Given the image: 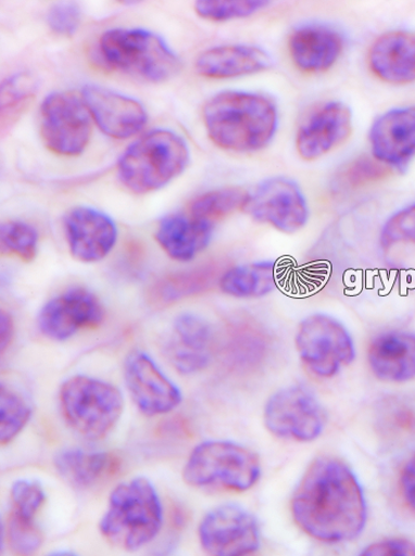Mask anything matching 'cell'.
Masks as SVG:
<instances>
[{"label": "cell", "instance_id": "6da1fadb", "mask_svg": "<svg viewBox=\"0 0 415 556\" xmlns=\"http://www.w3.org/2000/svg\"><path fill=\"white\" fill-rule=\"evenodd\" d=\"M291 509L306 534L327 543L354 540L367 523V503L357 478L334 457L311 463L294 491Z\"/></svg>", "mask_w": 415, "mask_h": 556}, {"label": "cell", "instance_id": "7a4b0ae2", "mask_svg": "<svg viewBox=\"0 0 415 556\" xmlns=\"http://www.w3.org/2000/svg\"><path fill=\"white\" fill-rule=\"evenodd\" d=\"M203 122L218 148L254 152L266 148L278 127V111L268 98L227 90L205 103Z\"/></svg>", "mask_w": 415, "mask_h": 556}, {"label": "cell", "instance_id": "3957f363", "mask_svg": "<svg viewBox=\"0 0 415 556\" xmlns=\"http://www.w3.org/2000/svg\"><path fill=\"white\" fill-rule=\"evenodd\" d=\"M162 522L158 491L147 478L138 477L115 488L100 522V532L112 545L137 551L159 535Z\"/></svg>", "mask_w": 415, "mask_h": 556}, {"label": "cell", "instance_id": "277c9868", "mask_svg": "<svg viewBox=\"0 0 415 556\" xmlns=\"http://www.w3.org/2000/svg\"><path fill=\"white\" fill-rule=\"evenodd\" d=\"M188 163L189 149L184 138L168 129H155L124 152L118 174L128 190L149 193L171 184Z\"/></svg>", "mask_w": 415, "mask_h": 556}, {"label": "cell", "instance_id": "5b68a950", "mask_svg": "<svg viewBox=\"0 0 415 556\" xmlns=\"http://www.w3.org/2000/svg\"><path fill=\"white\" fill-rule=\"evenodd\" d=\"M100 53L114 70L149 83L172 79L180 61L159 35L141 29H113L100 38Z\"/></svg>", "mask_w": 415, "mask_h": 556}, {"label": "cell", "instance_id": "8992f818", "mask_svg": "<svg viewBox=\"0 0 415 556\" xmlns=\"http://www.w3.org/2000/svg\"><path fill=\"white\" fill-rule=\"evenodd\" d=\"M60 405L64 420L76 433L99 441L118 422L124 399L118 388L77 375L62 384Z\"/></svg>", "mask_w": 415, "mask_h": 556}, {"label": "cell", "instance_id": "52a82bcc", "mask_svg": "<svg viewBox=\"0 0 415 556\" xmlns=\"http://www.w3.org/2000/svg\"><path fill=\"white\" fill-rule=\"evenodd\" d=\"M257 456L249 448L231 442H205L192 451L184 478L194 488H224L246 491L261 478Z\"/></svg>", "mask_w": 415, "mask_h": 556}, {"label": "cell", "instance_id": "ba28073f", "mask_svg": "<svg viewBox=\"0 0 415 556\" xmlns=\"http://www.w3.org/2000/svg\"><path fill=\"white\" fill-rule=\"evenodd\" d=\"M295 344L305 367L320 379H330L355 358L352 336L341 321L316 314L298 328Z\"/></svg>", "mask_w": 415, "mask_h": 556}, {"label": "cell", "instance_id": "9c48e42d", "mask_svg": "<svg viewBox=\"0 0 415 556\" xmlns=\"http://www.w3.org/2000/svg\"><path fill=\"white\" fill-rule=\"evenodd\" d=\"M46 147L60 156H79L92 136V115L83 98L58 92L46 98L40 113Z\"/></svg>", "mask_w": 415, "mask_h": 556}, {"label": "cell", "instance_id": "30bf717a", "mask_svg": "<svg viewBox=\"0 0 415 556\" xmlns=\"http://www.w3.org/2000/svg\"><path fill=\"white\" fill-rule=\"evenodd\" d=\"M326 420V412L318 399L304 386L284 388L268 399L265 407L267 430L289 441H315Z\"/></svg>", "mask_w": 415, "mask_h": 556}, {"label": "cell", "instance_id": "8fae6325", "mask_svg": "<svg viewBox=\"0 0 415 556\" xmlns=\"http://www.w3.org/2000/svg\"><path fill=\"white\" fill-rule=\"evenodd\" d=\"M202 548L216 556L249 555L261 547V530L248 510L225 504L208 513L199 528Z\"/></svg>", "mask_w": 415, "mask_h": 556}, {"label": "cell", "instance_id": "7c38bea8", "mask_svg": "<svg viewBox=\"0 0 415 556\" xmlns=\"http://www.w3.org/2000/svg\"><path fill=\"white\" fill-rule=\"evenodd\" d=\"M244 211L255 222L288 235L304 228L309 219L307 203L302 190L293 180L284 177L267 179L259 186Z\"/></svg>", "mask_w": 415, "mask_h": 556}, {"label": "cell", "instance_id": "4fadbf2b", "mask_svg": "<svg viewBox=\"0 0 415 556\" xmlns=\"http://www.w3.org/2000/svg\"><path fill=\"white\" fill-rule=\"evenodd\" d=\"M105 313L97 296L84 288H73L49 301L37 318L47 339L66 341L74 334L101 325Z\"/></svg>", "mask_w": 415, "mask_h": 556}, {"label": "cell", "instance_id": "5bb4252c", "mask_svg": "<svg viewBox=\"0 0 415 556\" xmlns=\"http://www.w3.org/2000/svg\"><path fill=\"white\" fill-rule=\"evenodd\" d=\"M125 381L135 404L149 417L174 410L181 401L177 386L146 353L133 352L125 361Z\"/></svg>", "mask_w": 415, "mask_h": 556}, {"label": "cell", "instance_id": "9a60e30c", "mask_svg": "<svg viewBox=\"0 0 415 556\" xmlns=\"http://www.w3.org/2000/svg\"><path fill=\"white\" fill-rule=\"evenodd\" d=\"M352 112L339 101L316 109L298 129L295 148L305 161H315L339 148L352 135Z\"/></svg>", "mask_w": 415, "mask_h": 556}, {"label": "cell", "instance_id": "2e32d148", "mask_svg": "<svg viewBox=\"0 0 415 556\" xmlns=\"http://www.w3.org/2000/svg\"><path fill=\"white\" fill-rule=\"evenodd\" d=\"M63 227L72 255L81 263L102 261L118 240V229L112 218L89 206H76L68 212Z\"/></svg>", "mask_w": 415, "mask_h": 556}, {"label": "cell", "instance_id": "e0dca14e", "mask_svg": "<svg viewBox=\"0 0 415 556\" xmlns=\"http://www.w3.org/2000/svg\"><path fill=\"white\" fill-rule=\"evenodd\" d=\"M83 99L101 131L111 138H131L148 123V113L139 101L113 90L86 86Z\"/></svg>", "mask_w": 415, "mask_h": 556}, {"label": "cell", "instance_id": "ac0fdd59", "mask_svg": "<svg viewBox=\"0 0 415 556\" xmlns=\"http://www.w3.org/2000/svg\"><path fill=\"white\" fill-rule=\"evenodd\" d=\"M369 140L373 156L402 170L415 157V108L395 109L376 119Z\"/></svg>", "mask_w": 415, "mask_h": 556}, {"label": "cell", "instance_id": "d6986e66", "mask_svg": "<svg viewBox=\"0 0 415 556\" xmlns=\"http://www.w3.org/2000/svg\"><path fill=\"white\" fill-rule=\"evenodd\" d=\"M214 345L211 323L194 314H184L174 323L167 356L179 372L197 374L210 366Z\"/></svg>", "mask_w": 415, "mask_h": 556}, {"label": "cell", "instance_id": "ffe728a7", "mask_svg": "<svg viewBox=\"0 0 415 556\" xmlns=\"http://www.w3.org/2000/svg\"><path fill=\"white\" fill-rule=\"evenodd\" d=\"M340 33L326 25L310 24L295 29L289 40L294 66L304 73L329 71L343 53Z\"/></svg>", "mask_w": 415, "mask_h": 556}, {"label": "cell", "instance_id": "44dd1931", "mask_svg": "<svg viewBox=\"0 0 415 556\" xmlns=\"http://www.w3.org/2000/svg\"><path fill=\"white\" fill-rule=\"evenodd\" d=\"M368 362L381 381L402 383L415 379V334L392 331L378 336L370 343Z\"/></svg>", "mask_w": 415, "mask_h": 556}, {"label": "cell", "instance_id": "7402d4cb", "mask_svg": "<svg viewBox=\"0 0 415 556\" xmlns=\"http://www.w3.org/2000/svg\"><path fill=\"white\" fill-rule=\"evenodd\" d=\"M213 230L214 224L190 214H172L161 219L155 240L174 261L187 263L208 248Z\"/></svg>", "mask_w": 415, "mask_h": 556}, {"label": "cell", "instance_id": "603a6c76", "mask_svg": "<svg viewBox=\"0 0 415 556\" xmlns=\"http://www.w3.org/2000/svg\"><path fill=\"white\" fill-rule=\"evenodd\" d=\"M369 67L379 79L394 85L415 81V34L382 35L369 50Z\"/></svg>", "mask_w": 415, "mask_h": 556}, {"label": "cell", "instance_id": "cb8c5ba5", "mask_svg": "<svg viewBox=\"0 0 415 556\" xmlns=\"http://www.w3.org/2000/svg\"><path fill=\"white\" fill-rule=\"evenodd\" d=\"M274 60L262 48L253 46H222L208 49L194 64L206 79H232L269 70Z\"/></svg>", "mask_w": 415, "mask_h": 556}, {"label": "cell", "instance_id": "d4e9b609", "mask_svg": "<svg viewBox=\"0 0 415 556\" xmlns=\"http://www.w3.org/2000/svg\"><path fill=\"white\" fill-rule=\"evenodd\" d=\"M59 473L75 488L89 489L109 480L121 468L120 458L108 452L63 450L55 457Z\"/></svg>", "mask_w": 415, "mask_h": 556}, {"label": "cell", "instance_id": "484cf974", "mask_svg": "<svg viewBox=\"0 0 415 556\" xmlns=\"http://www.w3.org/2000/svg\"><path fill=\"white\" fill-rule=\"evenodd\" d=\"M278 281L277 264L264 262L230 268L219 278V288L236 299H262L276 290Z\"/></svg>", "mask_w": 415, "mask_h": 556}, {"label": "cell", "instance_id": "4316f807", "mask_svg": "<svg viewBox=\"0 0 415 556\" xmlns=\"http://www.w3.org/2000/svg\"><path fill=\"white\" fill-rule=\"evenodd\" d=\"M250 197V193L241 188H224L205 192L191 202L189 214L215 225L219 219L244 211Z\"/></svg>", "mask_w": 415, "mask_h": 556}, {"label": "cell", "instance_id": "83f0119b", "mask_svg": "<svg viewBox=\"0 0 415 556\" xmlns=\"http://www.w3.org/2000/svg\"><path fill=\"white\" fill-rule=\"evenodd\" d=\"M32 408L27 401L9 387L2 386L0 393V439L8 444L27 426Z\"/></svg>", "mask_w": 415, "mask_h": 556}, {"label": "cell", "instance_id": "f1b7e54d", "mask_svg": "<svg viewBox=\"0 0 415 556\" xmlns=\"http://www.w3.org/2000/svg\"><path fill=\"white\" fill-rule=\"evenodd\" d=\"M212 280L204 270L168 277L153 289L152 299L160 304H171L205 290Z\"/></svg>", "mask_w": 415, "mask_h": 556}, {"label": "cell", "instance_id": "f546056e", "mask_svg": "<svg viewBox=\"0 0 415 556\" xmlns=\"http://www.w3.org/2000/svg\"><path fill=\"white\" fill-rule=\"evenodd\" d=\"M268 4L264 0H200L194 10L206 21L227 22L252 16Z\"/></svg>", "mask_w": 415, "mask_h": 556}, {"label": "cell", "instance_id": "4dcf8cb0", "mask_svg": "<svg viewBox=\"0 0 415 556\" xmlns=\"http://www.w3.org/2000/svg\"><path fill=\"white\" fill-rule=\"evenodd\" d=\"M35 97V84L28 75H15L2 89V126L14 124Z\"/></svg>", "mask_w": 415, "mask_h": 556}, {"label": "cell", "instance_id": "1f68e13d", "mask_svg": "<svg viewBox=\"0 0 415 556\" xmlns=\"http://www.w3.org/2000/svg\"><path fill=\"white\" fill-rule=\"evenodd\" d=\"M3 251L14 254L25 263L33 262L37 254L38 236L34 227L21 222H10L0 231Z\"/></svg>", "mask_w": 415, "mask_h": 556}, {"label": "cell", "instance_id": "d6a6232c", "mask_svg": "<svg viewBox=\"0 0 415 556\" xmlns=\"http://www.w3.org/2000/svg\"><path fill=\"white\" fill-rule=\"evenodd\" d=\"M380 242L385 251L398 245L415 248V203L388 219L382 228Z\"/></svg>", "mask_w": 415, "mask_h": 556}, {"label": "cell", "instance_id": "836d02e7", "mask_svg": "<svg viewBox=\"0 0 415 556\" xmlns=\"http://www.w3.org/2000/svg\"><path fill=\"white\" fill-rule=\"evenodd\" d=\"M391 174V167L375 159L361 157L350 163L340 175V185L354 189L379 182Z\"/></svg>", "mask_w": 415, "mask_h": 556}, {"label": "cell", "instance_id": "e575fe53", "mask_svg": "<svg viewBox=\"0 0 415 556\" xmlns=\"http://www.w3.org/2000/svg\"><path fill=\"white\" fill-rule=\"evenodd\" d=\"M11 498L14 502V514L24 520L34 521L46 502V493L40 483L21 480L12 485Z\"/></svg>", "mask_w": 415, "mask_h": 556}, {"label": "cell", "instance_id": "d590c367", "mask_svg": "<svg viewBox=\"0 0 415 556\" xmlns=\"http://www.w3.org/2000/svg\"><path fill=\"white\" fill-rule=\"evenodd\" d=\"M8 534L12 549L20 554H32L42 545V536L33 521L24 520L15 514L11 516Z\"/></svg>", "mask_w": 415, "mask_h": 556}, {"label": "cell", "instance_id": "8d00e7d4", "mask_svg": "<svg viewBox=\"0 0 415 556\" xmlns=\"http://www.w3.org/2000/svg\"><path fill=\"white\" fill-rule=\"evenodd\" d=\"M51 30L62 36H72L79 28L81 10L75 3H56L48 12Z\"/></svg>", "mask_w": 415, "mask_h": 556}, {"label": "cell", "instance_id": "74e56055", "mask_svg": "<svg viewBox=\"0 0 415 556\" xmlns=\"http://www.w3.org/2000/svg\"><path fill=\"white\" fill-rule=\"evenodd\" d=\"M365 556H415V545L406 539H389L373 543L362 552Z\"/></svg>", "mask_w": 415, "mask_h": 556}, {"label": "cell", "instance_id": "f35d334b", "mask_svg": "<svg viewBox=\"0 0 415 556\" xmlns=\"http://www.w3.org/2000/svg\"><path fill=\"white\" fill-rule=\"evenodd\" d=\"M399 489L402 501L410 511L415 514V454L411 456L399 476Z\"/></svg>", "mask_w": 415, "mask_h": 556}, {"label": "cell", "instance_id": "ab89813d", "mask_svg": "<svg viewBox=\"0 0 415 556\" xmlns=\"http://www.w3.org/2000/svg\"><path fill=\"white\" fill-rule=\"evenodd\" d=\"M14 319L9 314L2 313V316H0V349H2V354H4L12 340H14Z\"/></svg>", "mask_w": 415, "mask_h": 556}]
</instances>
